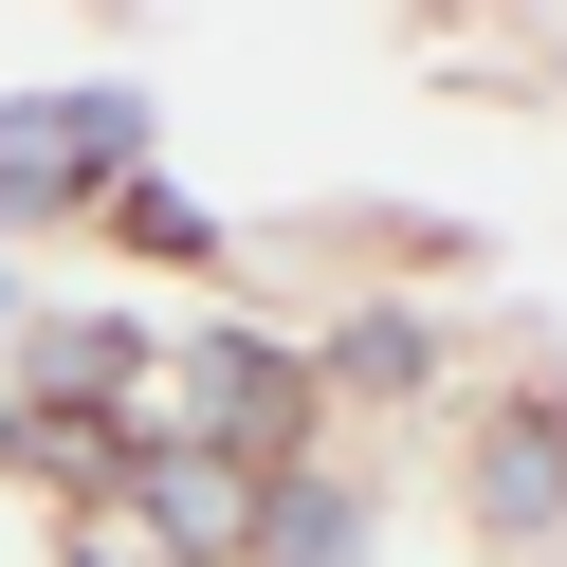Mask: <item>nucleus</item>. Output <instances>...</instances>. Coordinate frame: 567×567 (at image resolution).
<instances>
[{"label": "nucleus", "mask_w": 567, "mask_h": 567, "mask_svg": "<svg viewBox=\"0 0 567 567\" xmlns=\"http://www.w3.org/2000/svg\"><path fill=\"white\" fill-rule=\"evenodd\" d=\"M202 421H220V457H293V421H311V367H275L257 330H220V348H202Z\"/></svg>", "instance_id": "nucleus-3"}, {"label": "nucleus", "mask_w": 567, "mask_h": 567, "mask_svg": "<svg viewBox=\"0 0 567 567\" xmlns=\"http://www.w3.org/2000/svg\"><path fill=\"white\" fill-rule=\"evenodd\" d=\"M111 165H128V111H111V92H19V111H0V220L92 202Z\"/></svg>", "instance_id": "nucleus-1"}, {"label": "nucleus", "mask_w": 567, "mask_h": 567, "mask_svg": "<svg viewBox=\"0 0 567 567\" xmlns=\"http://www.w3.org/2000/svg\"><path fill=\"white\" fill-rule=\"evenodd\" d=\"M476 513H494V530H549V513H567V403H513V421L476 440Z\"/></svg>", "instance_id": "nucleus-4"}, {"label": "nucleus", "mask_w": 567, "mask_h": 567, "mask_svg": "<svg viewBox=\"0 0 567 567\" xmlns=\"http://www.w3.org/2000/svg\"><path fill=\"white\" fill-rule=\"evenodd\" d=\"M128 494H147L165 549H238V530H257V476H238L220 440H128Z\"/></svg>", "instance_id": "nucleus-2"}, {"label": "nucleus", "mask_w": 567, "mask_h": 567, "mask_svg": "<svg viewBox=\"0 0 567 567\" xmlns=\"http://www.w3.org/2000/svg\"><path fill=\"white\" fill-rule=\"evenodd\" d=\"M275 567H348V549H367V494H275Z\"/></svg>", "instance_id": "nucleus-5"}, {"label": "nucleus", "mask_w": 567, "mask_h": 567, "mask_svg": "<svg viewBox=\"0 0 567 567\" xmlns=\"http://www.w3.org/2000/svg\"><path fill=\"white\" fill-rule=\"evenodd\" d=\"M0 330H19V275H0Z\"/></svg>", "instance_id": "nucleus-6"}]
</instances>
